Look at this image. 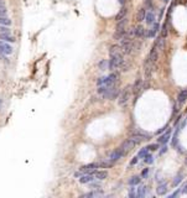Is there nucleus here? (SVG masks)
Here are the masks:
<instances>
[{
	"label": "nucleus",
	"mask_w": 187,
	"mask_h": 198,
	"mask_svg": "<svg viewBox=\"0 0 187 198\" xmlns=\"http://www.w3.org/2000/svg\"><path fill=\"white\" fill-rule=\"evenodd\" d=\"M104 193H103V191L100 189V188H98V189H96V191H92V192H88V193H84V194H82V197L84 198H93V197H100V196H103Z\"/></svg>",
	"instance_id": "nucleus-16"
},
{
	"label": "nucleus",
	"mask_w": 187,
	"mask_h": 198,
	"mask_svg": "<svg viewBox=\"0 0 187 198\" xmlns=\"http://www.w3.org/2000/svg\"><path fill=\"white\" fill-rule=\"evenodd\" d=\"M126 14H128V9H126V8H123V9H121V10H120V11L117 14V16H115V20H117V21L121 20L123 17H125V15H126Z\"/></svg>",
	"instance_id": "nucleus-27"
},
{
	"label": "nucleus",
	"mask_w": 187,
	"mask_h": 198,
	"mask_svg": "<svg viewBox=\"0 0 187 198\" xmlns=\"http://www.w3.org/2000/svg\"><path fill=\"white\" fill-rule=\"evenodd\" d=\"M164 11H165V9H161V11L159 12V20L162 17V15H164Z\"/></svg>",
	"instance_id": "nucleus-47"
},
{
	"label": "nucleus",
	"mask_w": 187,
	"mask_h": 198,
	"mask_svg": "<svg viewBox=\"0 0 187 198\" xmlns=\"http://www.w3.org/2000/svg\"><path fill=\"white\" fill-rule=\"evenodd\" d=\"M187 99V89H183L178 93V97H177V103L178 104H182V103H185Z\"/></svg>",
	"instance_id": "nucleus-21"
},
{
	"label": "nucleus",
	"mask_w": 187,
	"mask_h": 198,
	"mask_svg": "<svg viewBox=\"0 0 187 198\" xmlns=\"http://www.w3.org/2000/svg\"><path fill=\"white\" fill-rule=\"evenodd\" d=\"M136 144L131 139H128L126 141L123 142V145H121V149H123V151H124L125 153L128 152V151H130L131 149H134V146H135Z\"/></svg>",
	"instance_id": "nucleus-13"
},
{
	"label": "nucleus",
	"mask_w": 187,
	"mask_h": 198,
	"mask_svg": "<svg viewBox=\"0 0 187 198\" xmlns=\"http://www.w3.org/2000/svg\"><path fill=\"white\" fill-rule=\"evenodd\" d=\"M0 40L5 42H15V37L10 32H0Z\"/></svg>",
	"instance_id": "nucleus-17"
},
{
	"label": "nucleus",
	"mask_w": 187,
	"mask_h": 198,
	"mask_svg": "<svg viewBox=\"0 0 187 198\" xmlns=\"http://www.w3.org/2000/svg\"><path fill=\"white\" fill-rule=\"evenodd\" d=\"M181 193H182V194H186V193H187V182H186V183H185V186H183V188H182V189H181Z\"/></svg>",
	"instance_id": "nucleus-43"
},
{
	"label": "nucleus",
	"mask_w": 187,
	"mask_h": 198,
	"mask_svg": "<svg viewBox=\"0 0 187 198\" xmlns=\"http://www.w3.org/2000/svg\"><path fill=\"white\" fill-rule=\"evenodd\" d=\"M139 183H140V177L139 176H133L130 180H129V185L130 186H136Z\"/></svg>",
	"instance_id": "nucleus-28"
},
{
	"label": "nucleus",
	"mask_w": 187,
	"mask_h": 198,
	"mask_svg": "<svg viewBox=\"0 0 187 198\" xmlns=\"http://www.w3.org/2000/svg\"><path fill=\"white\" fill-rule=\"evenodd\" d=\"M165 3H169V1H170V0H164Z\"/></svg>",
	"instance_id": "nucleus-50"
},
{
	"label": "nucleus",
	"mask_w": 187,
	"mask_h": 198,
	"mask_svg": "<svg viewBox=\"0 0 187 198\" xmlns=\"http://www.w3.org/2000/svg\"><path fill=\"white\" fill-rule=\"evenodd\" d=\"M123 63H124L123 52H121V53H118V55H114V56H110V60L108 61V69L114 71V69H117V68L121 67Z\"/></svg>",
	"instance_id": "nucleus-2"
},
{
	"label": "nucleus",
	"mask_w": 187,
	"mask_h": 198,
	"mask_svg": "<svg viewBox=\"0 0 187 198\" xmlns=\"http://www.w3.org/2000/svg\"><path fill=\"white\" fill-rule=\"evenodd\" d=\"M154 71H155V63L145 62V77H146L147 80L151 78Z\"/></svg>",
	"instance_id": "nucleus-10"
},
{
	"label": "nucleus",
	"mask_w": 187,
	"mask_h": 198,
	"mask_svg": "<svg viewBox=\"0 0 187 198\" xmlns=\"http://www.w3.org/2000/svg\"><path fill=\"white\" fill-rule=\"evenodd\" d=\"M156 193L160 194V196H164V194L167 193V185H166V182H162V183L156 188Z\"/></svg>",
	"instance_id": "nucleus-20"
},
{
	"label": "nucleus",
	"mask_w": 187,
	"mask_h": 198,
	"mask_svg": "<svg viewBox=\"0 0 187 198\" xmlns=\"http://www.w3.org/2000/svg\"><path fill=\"white\" fill-rule=\"evenodd\" d=\"M97 168H100L99 167V164H89V165H85L83 167L80 168V172L83 175V173H91L93 171H96Z\"/></svg>",
	"instance_id": "nucleus-7"
},
{
	"label": "nucleus",
	"mask_w": 187,
	"mask_h": 198,
	"mask_svg": "<svg viewBox=\"0 0 187 198\" xmlns=\"http://www.w3.org/2000/svg\"><path fill=\"white\" fill-rule=\"evenodd\" d=\"M114 165V162L112 161H109V160H105V161H102V162H99V167H104V168H109V167H112Z\"/></svg>",
	"instance_id": "nucleus-29"
},
{
	"label": "nucleus",
	"mask_w": 187,
	"mask_h": 198,
	"mask_svg": "<svg viewBox=\"0 0 187 198\" xmlns=\"http://www.w3.org/2000/svg\"><path fill=\"white\" fill-rule=\"evenodd\" d=\"M118 94H119V89L117 88V84H115V85L109 87L108 91L105 92L102 97L104 98V99H110V100H113V99H115V98L118 97Z\"/></svg>",
	"instance_id": "nucleus-4"
},
{
	"label": "nucleus",
	"mask_w": 187,
	"mask_h": 198,
	"mask_svg": "<svg viewBox=\"0 0 187 198\" xmlns=\"http://www.w3.org/2000/svg\"><path fill=\"white\" fill-rule=\"evenodd\" d=\"M144 20H145V23H146L147 25H153V24L155 23V11H154L153 9H150L149 11H146Z\"/></svg>",
	"instance_id": "nucleus-12"
},
{
	"label": "nucleus",
	"mask_w": 187,
	"mask_h": 198,
	"mask_svg": "<svg viewBox=\"0 0 187 198\" xmlns=\"http://www.w3.org/2000/svg\"><path fill=\"white\" fill-rule=\"evenodd\" d=\"M130 89H131L130 85H126L124 89H123V92L120 93L119 99H118V104H119L120 107H124L125 104L129 102V99H130Z\"/></svg>",
	"instance_id": "nucleus-3"
},
{
	"label": "nucleus",
	"mask_w": 187,
	"mask_h": 198,
	"mask_svg": "<svg viewBox=\"0 0 187 198\" xmlns=\"http://www.w3.org/2000/svg\"><path fill=\"white\" fill-rule=\"evenodd\" d=\"M178 194H181V191H180V189H178V191H176L175 193H172L170 197H176V196H178Z\"/></svg>",
	"instance_id": "nucleus-45"
},
{
	"label": "nucleus",
	"mask_w": 187,
	"mask_h": 198,
	"mask_svg": "<svg viewBox=\"0 0 187 198\" xmlns=\"http://www.w3.org/2000/svg\"><path fill=\"white\" fill-rule=\"evenodd\" d=\"M157 58H159V53H157V48L154 46L153 50L150 51V53H149V56H147L146 61L145 62H150V63H156V61H157Z\"/></svg>",
	"instance_id": "nucleus-8"
},
{
	"label": "nucleus",
	"mask_w": 187,
	"mask_h": 198,
	"mask_svg": "<svg viewBox=\"0 0 187 198\" xmlns=\"http://www.w3.org/2000/svg\"><path fill=\"white\" fill-rule=\"evenodd\" d=\"M118 53H121V47H120V45H113L109 48V55L110 56L118 55Z\"/></svg>",
	"instance_id": "nucleus-23"
},
{
	"label": "nucleus",
	"mask_w": 187,
	"mask_h": 198,
	"mask_svg": "<svg viewBox=\"0 0 187 198\" xmlns=\"http://www.w3.org/2000/svg\"><path fill=\"white\" fill-rule=\"evenodd\" d=\"M145 14H146V10H145V8H141L140 10H139V12H138V15H136V20L140 23V21H142L144 19H145Z\"/></svg>",
	"instance_id": "nucleus-26"
},
{
	"label": "nucleus",
	"mask_w": 187,
	"mask_h": 198,
	"mask_svg": "<svg viewBox=\"0 0 187 198\" xmlns=\"http://www.w3.org/2000/svg\"><path fill=\"white\" fill-rule=\"evenodd\" d=\"M0 32H10V30L8 26H4V25H0Z\"/></svg>",
	"instance_id": "nucleus-40"
},
{
	"label": "nucleus",
	"mask_w": 187,
	"mask_h": 198,
	"mask_svg": "<svg viewBox=\"0 0 187 198\" xmlns=\"http://www.w3.org/2000/svg\"><path fill=\"white\" fill-rule=\"evenodd\" d=\"M167 151V146H164L162 149H161V151H160V155H162V153H165Z\"/></svg>",
	"instance_id": "nucleus-46"
},
{
	"label": "nucleus",
	"mask_w": 187,
	"mask_h": 198,
	"mask_svg": "<svg viewBox=\"0 0 187 198\" xmlns=\"http://www.w3.org/2000/svg\"><path fill=\"white\" fill-rule=\"evenodd\" d=\"M78 181H80V183H89L92 181H96V177L93 175V172H91V173H83V175L80 176Z\"/></svg>",
	"instance_id": "nucleus-9"
},
{
	"label": "nucleus",
	"mask_w": 187,
	"mask_h": 198,
	"mask_svg": "<svg viewBox=\"0 0 187 198\" xmlns=\"http://www.w3.org/2000/svg\"><path fill=\"white\" fill-rule=\"evenodd\" d=\"M186 165H187V158H186Z\"/></svg>",
	"instance_id": "nucleus-51"
},
{
	"label": "nucleus",
	"mask_w": 187,
	"mask_h": 198,
	"mask_svg": "<svg viewBox=\"0 0 187 198\" xmlns=\"http://www.w3.org/2000/svg\"><path fill=\"white\" fill-rule=\"evenodd\" d=\"M182 178H183V175H182V173H181V175H177L175 177V181H174V183H172V185H174L175 187L178 186V185H180V182L182 181Z\"/></svg>",
	"instance_id": "nucleus-31"
},
{
	"label": "nucleus",
	"mask_w": 187,
	"mask_h": 198,
	"mask_svg": "<svg viewBox=\"0 0 187 198\" xmlns=\"http://www.w3.org/2000/svg\"><path fill=\"white\" fill-rule=\"evenodd\" d=\"M119 78V72H113L109 76H103L97 80V85H115Z\"/></svg>",
	"instance_id": "nucleus-1"
},
{
	"label": "nucleus",
	"mask_w": 187,
	"mask_h": 198,
	"mask_svg": "<svg viewBox=\"0 0 187 198\" xmlns=\"http://www.w3.org/2000/svg\"><path fill=\"white\" fill-rule=\"evenodd\" d=\"M166 129H167V126H164V128H161V129H160L159 131H157V134H162V133H164V131H166Z\"/></svg>",
	"instance_id": "nucleus-44"
},
{
	"label": "nucleus",
	"mask_w": 187,
	"mask_h": 198,
	"mask_svg": "<svg viewBox=\"0 0 187 198\" xmlns=\"http://www.w3.org/2000/svg\"><path fill=\"white\" fill-rule=\"evenodd\" d=\"M126 32L125 30H115V34H114V39L115 40H120L123 36H124V34Z\"/></svg>",
	"instance_id": "nucleus-30"
},
{
	"label": "nucleus",
	"mask_w": 187,
	"mask_h": 198,
	"mask_svg": "<svg viewBox=\"0 0 187 198\" xmlns=\"http://www.w3.org/2000/svg\"><path fill=\"white\" fill-rule=\"evenodd\" d=\"M89 185H91V187L92 188H94V189H98V188H100V186H102L99 182H94V181L89 182Z\"/></svg>",
	"instance_id": "nucleus-37"
},
{
	"label": "nucleus",
	"mask_w": 187,
	"mask_h": 198,
	"mask_svg": "<svg viewBox=\"0 0 187 198\" xmlns=\"http://www.w3.org/2000/svg\"><path fill=\"white\" fill-rule=\"evenodd\" d=\"M142 85H144V82H142L141 78H138L135 80V83L133 84V87H131V89H133V93L134 94H138L139 92H140V89H142Z\"/></svg>",
	"instance_id": "nucleus-14"
},
{
	"label": "nucleus",
	"mask_w": 187,
	"mask_h": 198,
	"mask_svg": "<svg viewBox=\"0 0 187 198\" xmlns=\"http://www.w3.org/2000/svg\"><path fill=\"white\" fill-rule=\"evenodd\" d=\"M147 147V150H151V151H156L157 149H159V144H151V145H149Z\"/></svg>",
	"instance_id": "nucleus-38"
},
{
	"label": "nucleus",
	"mask_w": 187,
	"mask_h": 198,
	"mask_svg": "<svg viewBox=\"0 0 187 198\" xmlns=\"http://www.w3.org/2000/svg\"><path fill=\"white\" fill-rule=\"evenodd\" d=\"M128 196L130 198H133V197H136V187H134V186H131V188L129 189V192H128Z\"/></svg>",
	"instance_id": "nucleus-34"
},
{
	"label": "nucleus",
	"mask_w": 187,
	"mask_h": 198,
	"mask_svg": "<svg viewBox=\"0 0 187 198\" xmlns=\"http://www.w3.org/2000/svg\"><path fill=\"white\" fill-rule=\"evenodd\" d=\"M12 51H14V48H12V46L9 43V42H5V41H1L0 40V53L1 55H11Z\"/></svg>",
	"instance_id": "nucleus-5"
},
{
	"label": "nucleus",
	"mask_w": 187,
	"mask_h": 198,
	"mask_svg": "<svg viewBox=\"0 0 187 198\" xmlns=\"http://www.w3.org/2000/svg\"><path fill=\"white\" fill-rule=\"evenodd\" d=\"M119 3L121 4V5H124V3H125V0H119Z\"/></svg>",
	"instance_id": "nucleus-48"
},
{
	"label": "nucleus",
	"mask_w": 187,
	"mask_h": 198,
	"mask_svg": "<svg viewBox=\"0 0 187 198\" xmlns=\"http://www.w3.org/2000/svg\"><path fill=\"white\" fill-rule=\"evenodd\" d=\"M171 133H172V131H171V129H170V130L166 131L164 135L160 136L159 139H157V144H161V145H165V144H167V141L170 140V137H171Z\"/></svg>",
	"instance_id": "nucleus-15"
},
{
	"label": "nucleus",
	"mask_w": 187,
	"mask_h": 198,
	"mask_svg": "<svg viewBox=\"0 0 187 198\" xmlns=\"http://www.w3.org/2000/svg\"><path fill=\"white\" fill-rule=\"evenodd\" d=\"M8 14V9L5 5H0V15H6Z\"/></svg>",
	"instance_id": "nucleus-39"
},
{
	"label": "nucleus",
	"mask_w": 187,
	"mask_h": 198,
	"mask_svg": "<svg viewBox=\"0 0 187 198\" xmlns=\"http://www.w3.org/2000/svg\"><path fill=\"white\" fill-rule=\"evenodd\" d=\"M125 155V152L123 151V149L120 147V149H118V150H115V151H113V152H110V155H109V161H112V162H117L118 160H120V158L123 157Z\"/></svg>",
	"instance_id": "nucleus-6"
},
{
	"label": "nucleus",
	"mask_w": 187,
	"mask_h": 198,
	"mask_svg": "<svg viewBox=\"0 0 187 198\" xmlns=\"http://www.w3.org/2000/svg\"><path fill=\"white\" fill-rule=\"evenodd\" d=\"M0 25L10 26V25H11V20L6 16V15H0Z\"/></svg>",
	"instance_id": "nucleus-25"
},
{
	"label": "nucleus",
	"mask_w": 187,
	"mask_h": 198,
	"mask_svg": "<svg viewBox=\"0 0 187 198\" xmlns=\"http://www.w3.org/2000/svg\"><path fill=\"white\" fill-rule=\"evenodd\" d=\"M147 151H149V150H147V147H144V149H141V150L139 151V153H138V157H139V158H142V157H144V156H145V155L147 153Z\"/></svg>",
	"instance_id": "nucleus-36"
},
{
	"label": "nucleus",
	"mask_w": 187,
	"mask_h": 198,
	"mask_svg": "<svg viewBox=\"0 0 187 198\" xmlns=\"http://www.w3.org/2000/svg\"><path fill=\"white\" fill-rule=\"evenodd\" d=\"M93 175L96 177V180L102 181V180H105L108 177V172L107 171H93Z\"/></svg>",
	"instance_id": "nucleus-19"
},
{
	"label": "nucleus",
	"mask_w": 187,
	"mask_h": 198,
	"mask_svg": "<svg viewBox=\"0 0 187 198\" xmlns=\"http://www.w3.org/2000/svg\"><path fill=\"white\" fill-rule=\"evenodd\" d=\"M167 36V23H165L162 25V30H161V37H166Z\"/></svg>",
	"instance_id": "nucleus-35"
},
{
	"label": "nucleus",
	"mask_w": 187,
	"mask_h": 198,
	"mask_svg": "<svg viewBox=\"0 0 187 198\" xmlns=\"http://www.w3.org/2000/svg\"><path fill=\"white\" fill-rule=\"evenodd\" d=\"M159 28H160L159 23H154V24H153V27H151V28H150V30H149V31H147L146 36H147V37H154L155 35L157 34Z\"/></svg>",
	"instance_id": "nucleus-18"
},
{
	"label": "nucleus",
	"mask_w": 187,
	"mask_h": 198,
	"mask_svg": "<svg viewBox=\"0 0 187 198\" xmlns=\"http://www.w3.org/2000/svg\"><path fill=\"white\" fill-rule=\"evenodd\" d=\"M147 173H149V168H145V170L142 171L141 177H142V178H145V177H146V176H147Z\"/></svg>",
	"instance_id": "nucleus-42"
},
{
	"label": "nucleus",
	"mask_w": 187,
	"mask_h": 198,
	"mask_svg": "<svg viewBox=\"0 0 187 198\" xmlns=\"http://www.w3.org/2000/svg\"><path fill=\"white\" fill-rule=\"evenodd\" d=\"M0 5H5V3H4V0H0Z\"/></svg>",
	"instance_id": "nucleus-49"
},
{
	"label": "nucleus",
	"mask_w": 187,
	"mask_h": 198,
	"mask_svg": "<svg viewBox=\"0 0 187 198\" xmlns=\"http://www.w3.org/2000/svg\"><path fill=\"white\" fill-rule=\"evenodd\" d=\"M138 160H139V157L138 156H135V157H133V160L130 161V166H133V165H135L136 162H138Z\"/></svg>",
	"instance_id": "nucleus-41"
},
{
	"label": "nucleus",
	"mask_w": 187,
	"mask_h": 198,
	"mask_svg": "<svg viewBox=\"0 0 187 198\" xmlns=\"http://www.w3.org/2000/svg\"><path fill=\"white\" fill-rule=\"evenodd\" d=\"M134 36L139 37V39H142L146 36V30L144 28L142 25H138L135 28H134Z\"/></svg>",
	"instance_id": "nucleus-11"
},
{
	"label": "nucleus",
	"mask_w": 187,
	"mask_h": 198,
	"mask_svg": "<svg viewBox=\"0 0 187 198\" xmlns=\"http://www.w3.org/2000/svg\"><path fill=\"white\" fill-rule=\"evenodd\" d=\"M144 157H145V160H144V162H145V164H153V162H154L153 155H149V153H146Z\"/></svg>",
	"instance_id": "nucleus-33"
},
{
	"label": "nucleus",
	"mask_w": 187,
	"mask_h": 198,
	"mask_svg": "<svg viewBox=\"0 0 187 198\" xmlns=\"http://www.w3.org/2000/svg\"><path fill=\"white\" fill-rule=\"evenodd\" d=\"M145 194H146V187L142 186V185L136 187V197L142 198V197H145Z\"/></svg>",
	"instance_id": "nucleus-22"
},
{
	"label": "nucleus",
	"mask_w": 187,
	"mask_h": 198,
	"mask_svg": "<svg viewBox=\"0 0 187 198\" xmlns=\"http://www.w3.org/2000/svg\"><path fill=\"white\" fill-rule=\"evenodd\" d=\"M126 24H128V19H126V17H123L121 20L118 21L115 30H125V25H126Z\"/></svg>",
	"instance_id": "nucleus-24"
},
{
	"label": "nucleus",
	"mask_w": 187,
	"mask_h": 198,
	"mask_svg": "<svg viewBox=\"0 0 187 198\" xmlns=\"http://www.w3.org/2000/svg\"><path fill=\"white\" fill-rule=\"evenodd\" d=\"M99 68H100L102 71L108 69V61H107V60H103V61H100V62H99Z\"/></svg>",
	"instance_id": "nucleus-32"
}]
</instances>
